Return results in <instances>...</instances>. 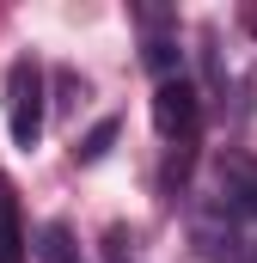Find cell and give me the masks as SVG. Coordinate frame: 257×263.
Segmentation results:
<instances>
[{"label": "cell", "mask_w": 257, "mask_h": 263, "mask_svg": "<svg viewBox=\"0 0 257 263\" xmlns=\"http://www.w3.org/2000/svg\"><path fill=\"white\" fill-rule=\"evenodd\" d=\"M37 257H43V263H80V257H74V233H67V220H49V227L37 233Z\"/></svg>", "instance_id": "7"}, {"label": "cell", "mask_w": 257, "mask_h": 263, "mask_svg": "<svg viewBox=\"0 0 257 263\" xmlns=\"http://www.w3.org/2000/svg\"><path fill=\"white\" fill-rule=\"evenodd\" d=\"M117 135H123V123H117V117H98V123H92V135L74 147V159H80V165H98V159L117 147Z\"/></svg>", "instance_id": "6"}, {"label": "cell", "mask_w": 257, "mask_h": 263, "mask_svg": "<svg viewBox=\"0 0 257 263\" xmlns=\"http://www.w3.org/2000/svg\"><path fill=\"white\" fill-rule=\"evenodd\" d=\"M153 129L172 141V153H178V172H184V165H190L196 135H202V92H196L184 73L153 86Z\"/></svg>", "instance_id": "1"}, {"label": "cell", "mask_w": 257, "mask_h": 263, "mask_svg": "<svg viewBox=\"0 0 257 263\" xmlns=\"http://www.w3.org/2000/svg\"><path fill=\"white\" fill-rule=\"evenodd\" d=\"M141 62H147L153 86H159V80H178L184 73V49H178V37H147L141 43Z\"/></svg>", "instance_id": "5"}, {"label": "cell", "mask_w": 257, "mask_h": 263, "mask_svg": "<svg viewBox=\"0 0 257 263\" xmlns=\"http://www.w3.org/2000/svg\"><path fill=\"white\" fill-rule=\"evenodd\" d=\"M208 208H221L227 220H239V227H257V159L251 153H221L214 159V202Z\"/></svg>", "instance_id": "3"}, {"label": "cell", "mask_w": 257, "mask_h": 263, "mask_svg": "<svg viewBox=\"0 0 257 263\" xmlns=\"http://www.w3.org/2000/svg\"><path fill=\"white\" fill-rule=\"evenodd\" d=\"M104 245H111V263H135V257H128V245H123V227H111Z\"/></svg>", "instance_id": "8"}, {"label": "cell", "mask_w": 257, "mask_h": 263, "mask_svg": "<svg viewBox=\"0 0 257 263\" xmlns=\"http://www.w3.org/2000/svg\"><path fill=\"white\" fill-rule=\"evenodd\" d=\"M239 263H257V227H245V245H239Z\"/></svg>", "instance_id": "9"}, {"label": "cell", "mask_w": 257, "mask_h": 263, "mask_svg": "<svg viewBox=\"0 0 257 263\" xmlns=\"http://www.w3.org/2000/svg\"><path fill=\"white\" fill-rule=\"evenodd\" d=\"M251 31H257V25H251Z\"/></svg>", "instance_id": "10"}, {"label": "cell", "mask_w": 257, "mask_h": 263, "mask_svg": "<svg viewBox=\"0 0 257 263\" xmlns=\"http://www.w3.org/2000/svg\"><path fill=\"white\" fill-rule=\"evenodd\" d=\"M6 135L25 153L43 141V67L31 62V55H19V62L6 67Z\"/></svg>", "instance_id": "2"}, {"label": "cell", "mask_w": 257, "mask_h": 263, "mask_svg": "<svg viewBox=\"0 0 257 263\" xmlns=\"http://www.w3.org/2000/svg\"><path fill=\"white\" fill-rule=\"evenodd\" d=\"M31 239H25V214H19V196L12 184H0V263H25Z\"/></svg>", "instance_id": "4"}]
</instances>
